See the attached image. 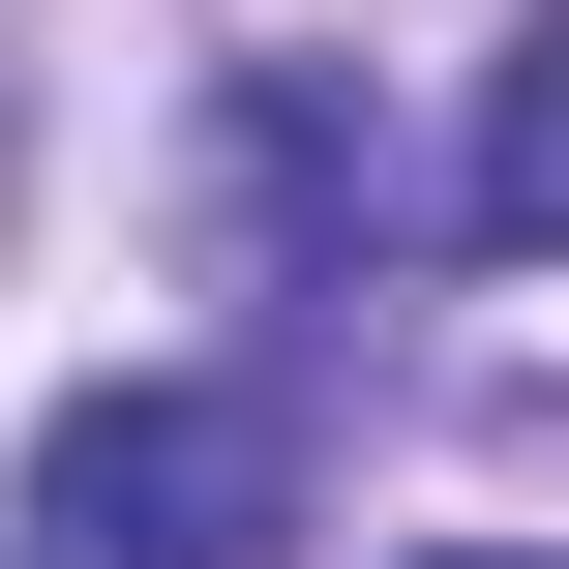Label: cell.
I'll list each match as a JSON object with an SVG mask.
<instances>
[{
  "label": "cell",
  "instance_id": "cell-1",
  "mask_svg": "<svg viewBox=\"0 0 569 569\" xmlns=\"http://www.w3.org/2000/svg\"><path fill=\"white\" fill-rule=\"evenodd\" d=\"M300 540V420L270 390H90L30 450V569H270Z\"/></svg>",
  "mask_w": 569,
  "mask_h": 569
},
{
  "label": "cell",
  "instance_id": "cell-2",
  "mask_svg": "<svg viewBox=\"0 0 569 569\" xmlns=\"http://www.w3.org/2000/svg\"><path fill=\"white\" fill-rule=\"evenodd\" d=\"M450 210H480L510 270H569V0L510 30V90H480V180H450Z\"/></svg>",
  "mask_w": 569,
  "mask_h": 569
},
{
  "label": "cell",
  "instance_id": "cell-3",
  "mask_svg": "<svg viewBox=\"0 0 569 569\" xmlns=\"http://www.w3.org/2000/svg\"><path fill=\"white\" fill-rule=\"evenodd\" d=\"M420 569H569V540H420Z\"/></svg>",
  "mask_w": 569,
  "mask_h": 569
}]
</instances>
